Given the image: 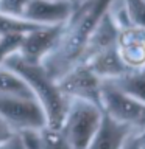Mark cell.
Wrapping results in <instances>:
<instances>
[{
	"label": "cell",
	"instance_id": "4",
	"mask_svg": "<svg viewBox=\"0 0 145 149\" xmlns=\"http://www.w3.org/2000/svg\"><path fill=\"white\" fill-rule=\"evenodd\" d=\"M0 116L14 132H39L49 126L47 115L37 100L0 95Z\"/></svg>",
	"mask_w": 145,
	"mask_h": 149
},
{
	"label": "cell",
	"instance_id": "18",
	"mask_svg": "<svg viewBox=\"0 0 145 149\" xmlns=\"http://www.w3.org/2000/svg\"><path fill=\"white\" fill-rule=\"evenodd\" d=\"M0 149H28L25 140H23L22 134H13L9 138L0 141Z\"/></svg>",
	"mask_w": 145,
	"mask_h": 149
},
{
	"label": "cell",
	"instance_id": "16",
	"mask_svg": "<svg viewBox=\"0 0 145 149\" xmlns=\"http://www.w3.org/2000/svg\"><path fill=\"white\" fill-rule=\"evenodd\" d=\"M23 34H0V65L20 48Z\"/></svg>",
	"mask_w": 145,
	"mask_h": 149
},
{
	"label": "cell",
	"instance_id": "1",
	"mask_svg": "<svg viewBox=\"0 0 145 149\" xmlns=\"http://www.w3.org/2000/svg\"><path fill=\"white\" fill-rule=\"evenodd\" d=\"M3 65L14 70L30 86L33 95L45 112L50 127L61 129L65 110L69 106V100L58 88L56 79L50 76V73L44 68V65L27 62L17 53L9 56L3 62Z\"/></svg>",
	"mask_w": 145,
	"mask_h": 149
},
{
	"label": "cell",
	"instance_id": "20",
	"mask_svg": "<svg viewBox=\"0 0 145 149\" xmlns=\"http://www.w3.org/2000/svg\"><path fill=\"white\" fill-rule=\"evenodd\" d=\"M13 134H16V132L13 130V127L2 118V116H0V141H3V140L9 138Z\"/></svg>",
	"mask_w": 145,
	"mask_h": 149
},
{
	"label": "cell",
	"instance_id": "2",
	"mask_svg": "<svg viewBox=\"0 0 145 149\" xmlns=\"http://www.w3.org/2000/svg\"><path fill=\"white\" fill-rule=\"evenodd\" d=\"M101 107L86 100H69L61 132L72 149H89L103 121Z\"/></svg>",
	"mask_w": 145,
	"mask_h": 149
},
{
	"label": "cell",
	"instance_id": "22",
	"mask_svg": "<svg viewBox=\"0 0 145 149\" xmlns=\"http://www.w3.org/2000/svg\"><path fill=\"white\" fill-rule=\"evenodd\" d=\"M67 2L72 5L73 8H77V6H80V5H83L84 2H87V0H67Z\"/></svg>",
	"mask_w": 145,
	"mask_h": 149
},
{
	"label": "cell",
	"instance_id": "7",
	"mask_svg": "<svg viewBox=\"0 0 145 149\" xmlns=\"http://www.w3.org/2000/svg\"><path fill=\"white\" fill-rule=\"evenodd\" d=\"M115 50L128 70H145V28L131 23L120 26Z\"/></svg>",
	"mask_w": 145,
	"mask_h": 149
},
{
	"label": "cell",
	"instance_id": "5",
	"mask_svg": "<svg viewBox=\"0 0 145 149\" xmlns=\"http://www.w3.org/2000/svg\"><path fill=\"white\" fill-rule=\"evenodd\" d=\"M56 86L67 100H86L100 106L101 79L86 64L80 62L56 79Z\"/></svg>",
	"mask_w": 145,
	"mask_h": 149
},
{
	"label": "cell",
	"instance_id": "6",
	"mask_svg": "<svg viewBox=\"0 0 145 149\" xmlns=\"http://www.w3.org/2000/svg\"><path fill=\"white\" fill-rule=\"evenodd\" d=\"M64 23L61 25H41L31 30L30 33L23 34L20 48L17 54L27 62L31 64H42L47 56L56 48L58 42L63 34Z\"/></svg>",
	"mask_w": 145,
	"mask_h": 149
},
{
	"label": "cell",
	"instance_id": "21",
	"mask_svg": "<svg viewBox=\"0 0 145 149\" xmlns=\"http://www.w3.org/2000/svg\"><path fill=\"white\" fill-rule=\"evenodd\" d=\"M139 149H145V129L139 132Z\"/></svg>",
	"mask_w": 145,
	"mask_h": 149
},
{
	"label": "cell",
	"instance_id": "19",
	"mask_svg": "<svg viewBox=\"0 0 145 149\" xmlns=\"http://www.w3.org/2000/svg\"><path fill=\"white\" fill-rule=\"evenodd\" d=\"M120 149H139V132H130Z\"/></svg>",
	"mask_w": 145,
	"mask_h": 149
},
{
	"label": "cell",
	"instance_id": "3",
	"mask_svg": "<svg viewBox=\"0 0 145 149\" xmlns=\"http://www.w3.org/2000/svg\"><path fill=\"white\" fill-rule=\"evenodd\" d=\"M100 107L106 116L134 132L145 129V102L126 95L111 82L101 81Z\"/></svg>",
	"mask_w": 145,
	"mask_h": 149
},
{
	"label": "cell",
	"instance_id": "10",
	"mask_svg": "<svg viewBox=\"0 0 145 149\" xmlns=\"http://www.w3.org/2000/svg\"><path fill=\"white\" fill-rule=\"evenodd\" d=\"M130 132H134V130L128 129L123 124L115 123L114 120L105 115L100 129L95 138L92 140L89 149H120Z\"/></svg>",
	"mask_w": 145,
	"mask_h": 149
},
{
	"label": "cell",
	"instance_id": "12",
	"mask_svg": "<svg viewBox=\"0 0 145 149\" xmlns=\"http://www.w3.org/2000/svg\"><path fill=\"white\" fill-rule=\"evenodd\" d=\"M0 95L22 96V98L36 100L30 86L14 70L5 67V65H0Z\"/></svg>",
	"mask_w": 145,
	"mask_h": 149
},
{
	"label": "cell",
	"instance_id": "9",
	"mask_svg": "<svg viewBox=\"0 0 145 149\" xmlns=\"http://www.w3.org/2000/svg\"><path fill=\"white\" fill-rule=\"evenodd\" d=\"M83 64H86L91 68V72L101 81H111V79H115L128 72V68L122 62L115 47H111L108 50L89 56L86 61H83Z\"/></svg>",
	"mask_w": 145,
	"mask_h": 149
},
{
	"label": "cell",
	"instance_id": "8",
	"mask_svg": "<svg viewBox=\"0 0 145 149\" xmlns=\"http://www.w3.org/2000/svg\"><path fill=\"white\" fill-rule=\"evenodd\" d=\"M73 6L67 0H30L22 19L36 25H61L72 16Z\"/></svg>",
	"mask_w": 145,
	"mask_h": 149
},
{
	"label": "cell",
	"instance_id": "13",
	"mask_svg": "<svg viewBox=\"0 0 145 149\" xmlns=\"http://www.w3.org/2000/svg\"><path fill=\"white\" fill-rule=\"evenodd\" d=\"M41 26L33 22H28L22 17H13L0 14V34H27L31 30Z\"/></svg>",
	"mask_w": 145,
	"mask_h": 149
},
{
	"label": "cell",
	"instance_id": "11",
	"mask_svg": "<svg viewBox=\"0 0 145 149\" xmlns=\"http://www.w3.org/2000/svg\"><path fill=\"white\" fill-rule=\"evenodd\" d=\"M106 82H111L126 95L145 102V70H128L122 76Z\"/></svg>",
	"mask_w": 145,
	"mask_h": 149
},
{
	"label": "cell",
	"instance_id": "14",
	"mask_svg": "<svg viewBox=\"0 0 145 149\" xmlns=\"http://www.w3.org/2000/svg\"><path fill=\"white\" fill-rule=\"evenodd\" d=\"M39 149H72L61 129L47 126L39 130Z\"/></svg>",
	"mask_w": 145,
	"mask_h": 149
},
{
	"label": "cell",
	"instance_id": "15",
	"mask_svg": "<svg viewBox=\"0 0 145 149\" xmlns=\"http://www.w3.org/2000/svg\"><path fill=\"white\" fill-rule=\"evenodd\" d=\"M131 25L145 28V0H122Z\"/></svg>",
	"mask_w": 145,
	"mask_h": 149
},
{
	"label": "cell",
	"instance_id": "17",
	"mask_svg": "<svg viewBox=\"0 0 145 149\" xmlns=\"http://www.w3.org/2000/svg\"><path fill=\"white\" fill-rule=\"evenodd\" d=\"M28 3L30 0H0V14L22 17V13Z\"/></svg>",
	"mask_w": 145,
	"mask_h": 149
}]
</instances>
